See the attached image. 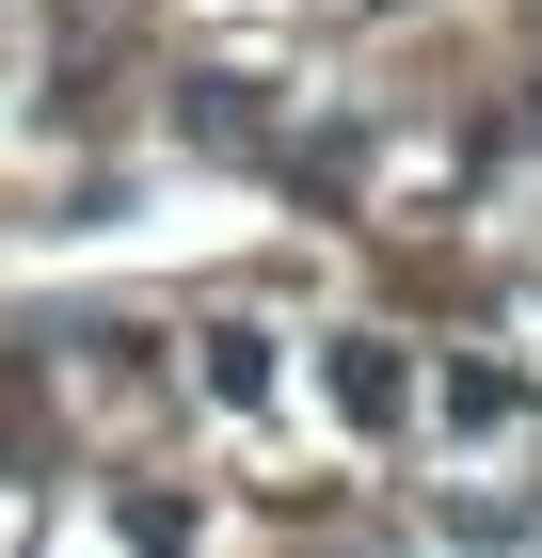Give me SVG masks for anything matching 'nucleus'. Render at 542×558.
Here are the masks:
<instances>
[{"mask_svg": "<svg viewBox=\"0 0 542 558\" xmlns=\"http://www.w3.org/2000/svg\"><path fill=\"white\" fill-rule=\"evenodd\" d=\"M399 399H415L399 336H335V415H351V430H399Z\"/></svg>", "mask_w": 542, "mask_h": 558, "instance_id": "1", "label": "nucleus"}, {"mask_svg": "<svg viewBox=\"0 0 542 558\" xmlns=\"http://www.w3.org/2000/svg\"><path fill=\"white\" fill-rule=\"evenodd\" d=\"M208 399H240V415H255V399H272V336L224 319V336H208Z\"/></svg>", "mask_w": 542, "mask_h": 558, "instance_id": "2", "label": "nucleus"}, {"mask_svg": "<svg viewBox=\"0 0 542 558\" xmlns=\"http://www.w3.org/2000/svg\"><path fill=\"white\" fill-rule=\"evenodd\" d=\"M192 144H255V96L240 81H192Z\"/></svg>", "mask_w": 542, "mask_h": 558, "instance_id": "3", "label": "nucleus"}, {"mask_svg": "<svg viewBox=\"0 0 542 558\" xmlns=\"http://www.w3.org/2000/svg\"><path fill=\"white\" fill-rule=\"evenodd\" d=\"M0 463H33V384L0 367Z\"/></svg>", "mask_w": 542, "mask_h": 558, "instance_id": "4", "label": "nucleus"}]
</instances>
